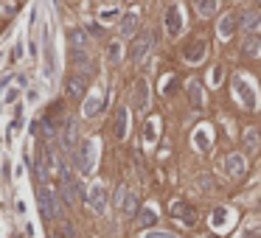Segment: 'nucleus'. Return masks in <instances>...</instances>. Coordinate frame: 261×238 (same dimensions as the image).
I'll return each instance as SVG.
<instances>
[{
    "mask_svg": "<svg viewBox=\"0 0 261 238\" xmlns=\"http://www.w3.org/2000/svg\"><path fill=\"white\" fill-rule=\"evenodd\" d=\"M87 204H90L98 216L107 210V191H104V185H101V182H96V185L87 191Z\"/></svg>",
    "mask_w": 261,
    "mask_h": 238,
    "instance_id": "obj_5",
    "label": "nucleus"
},
{
    "mask_svg": "<svg viewBox=\"0 0 261 238\" xmlns=\"http://www.w3.org/2000/svg\"><path fill=\"white\" fill-rule=\"evenodd\" d=\"M146 238H177V236H174V233H160V230H157V233H149Z\"/></svg>",
    "mask_w": 261,
    "mask_h": 238,
    "instance_id": "obj_30",
    "label": "nucleus"
},
{
    "mask_svg": "<svg viewBox=\"0 0 261 238\" xmlns=\"http://www.w3.org/2000/svg\"><path fill=\"white\" fill-rule=\"evenodd\" d=\"M40 126H43V135H45V137H53V126H51V120H43Z\"/></svg>",
    "mask_w": 261,
    "mask_h": 238,
    "instance_id": "obj_29",
    "label": "nucleus"
},
{
    "mask_svg": "<svg viewBox=\"0 0 261 238\" xmlns=\"http://www.w3.org/2000/svg\"><path fill=\"white\" fill-rule=\"evenodd\" d=\"M135 28H138V14H135V11L124 14V20H121V34H124V37H132V34H135Z\"/></svg>",
    "mask_w": 261,
    "mask_h": 238,
    "instance_id": "obj_15",
    "label": "nucleus"
},
{
    "mask_svg": "<svg viewBox=\"0 0 261 238\" xmlns=\"http://www.w3.org/2000/svg\"><path fill=\"white\" fill-rule=\"evenodd\" d=\"M62 149L65 152H76V146H79V126H76V120H65L62 123Z\"/></svg>",
    "mask_w": 261,
    "mask_h": 238,
    "instance_id": "obj_4",
    "label": "nucleus"
},
{
    "mask_svg": "<svg viewBox=\"0 0 261 238\" xmlns=\"http://www.w3.org/2000/svg\"><path fill=\"white\" fill-rule=\"evenodd\" d=\"M244 168H247V165H244L242 154H227V157H225V171L230 174V177H242Z\"/></svg>",
    "mask_w": 261,
    "mask_h": 238,
    "instance_id": "obj_8",
    "label": "nucleus"
},
{
    "mask_svg": "<svg viewBox=\"0 0 261 238\" xmlns=\"http://www.w3.org/2000/svg\"><path fill=\"white\" fill-rule=\"evenodd\" d=\"M259 48H261V40H259V37H247V40H244V53H247V56H256V53H259Z\"/></svg>",
    "mask_w": 261,
    "mask_h": 238,
    "instance_id": "obj_23",
    "label": "nucleus"
},
{
    "mask_svg": "<svg viewBox=\"0 0 261 238\" xmlns=\"http://www.w3.org/2000/svg\"><path fill=\"white\" fill-rule=\"evenodd\" d=\"M85 90H87L85 76H73V79H68V84H65L68 98H82V95H85Z\"/></svg>",
    "mask_w": 261,
    "mask_h": 238,
    "instance_id": "obj_9",
    "label": "nucleus"
},
{
    "mask_svg": "<svg viewBox=\"0 0 261 238\" xmlns=\"http://www.w3.org/2000/svg\"><path fill=\"white\" fill-rule=\"evenodd\" d=\"M127 120H130V112L124 110H118V115H115V137H118V140H124V137H127Z\"/></svg>",
    "mask_w": 261,
    "mask_h": 238,
    "instance_id": "obj_12",
    "label": "nucleus"
},
{
    "mask_svg": "<svg viewBox=\"0 0 261 238\" xmlns=\"http://www.w3.org/2000/svg\"><path fill=\"white\" fill-rule=\"evenodd\" d=\"M174 213H177V219H183V224H188V227L197 221V219H194V207H191V204H185V202L174 204Z\"/></svg>",
    "mask_w": 261,
    "mask_h": 238,
    "instance_id": "obj_11",
    "label": "nucleus"
},
{
    "mask_svg": "<svg viewBox=\"0 0 261 238\" xmlns=\"http://www.w3.org/2000/svg\"><path fill=\"white\" fill-rule=\"evenodd\" d=\"M56 171H59V177H62V199H65L68 204H73V202H76V196L85 194V191L79 188V182L73 179V174H70L68 165H62V162H59V168H56Z\"/></svg>",
    "mask_w": 261,
    "mask_h": 238,
    "instance_id": "obj_2",
    "label": "nucleus"
},
{
    "mask_svg": "<svg viewBox=\"0 0 261 238\" xmlns=\"http://www.w3.org/2000/svg\"><path fill=\"white\" fill-rule=\"evenodd\" d=\"M73 65L82 70V76L93 73V65H90V59H87V53H85V51H73Z\"/></svg>",
    "mask_w": 261,
    "mask_h": 238,
    "instance_id": "obj_17",
    "label": "nucleus"
},
{
    "mask_svg": "<svg viewBox=\"0 0 261 238\" xmlns=\"http://www.w3.org/2000/svg\"><path fill=\"white\" fill-rule=\"evenodd\" d=\"M225 216H227V210H222V207H217V210H214V227H219V224L225 221Z\"/></svg>",
    "mask_w": 261,
    "mask_h": 238,
    "instance_id": "obj_28",
    "label": "nucleus"
},
{
    "mask_svg": "<svg viewBox=\"0 0 261 238\" xmlns=\"http://www.w3.org/2000/svg\"><path fill=\"white\" fill-rule=\"evenodd\" d=\"M37 202H40V210H43L45 219H56L59 216V207L53 204V194L48 188H43V182H40V191H37Z\"/></svg>",
    "mask_w": 261,
    "mask_h": 238,
    "instance_id": "obj_3",
    "label": "nucleus"
},
{
    "mask_svg": "<svg viewBox=\"0 0 261 238\" xmlns=\"http://www.w3.org/2000/svg\"><path fill=\"white\" fill-rule=\"evenodd\" d=\"M98 112V98H87L85 101V115L90 118V115H96Z\"/></svg>",
    "mask_w": 261,
    "mask_h": 238,
    "instance_id": "obj_27",
    "label": "nucleus"
},
{
    "mask_svg": "<svg viewBox=\"0 0 261 238\" xmlns=\"http://www.w3.org/2000/svg\"><path fill=\"white\" fill-rule=\"evenodd\" d=\"M115 17H118V11H101V20H104V23H110V20H115Z\"/></svg>",
    "mask_w": 261,
    "mask_h": 238,
    "instance_id": "obj_31",
    "label": "nucleus"
},
{
    "mask_svg": "<svg viewBox=\"0 0 261 238\" xmlns=\"http://www.w3.org/2000/svg\"><path fill=\"white\" fill-rule=\"evenodd\" d=\"M188 95H191L194 107H202L205 104V93H202V87H200V79H191L188 81Z\"/></svg>",
    "mask_w": 261,
    "mask_h": 238,
    "instance_id": "obj_10",
    "label": "nucleus"
},
{
    "mask_svg": "<svg viewBox=\"0 0 261 238\" xmlns=\"http://www.w3.org/2000/svg\"><path fill=\"white\" fill-rule=\"evenodd\" d=\"M70 45H73V51H85V48H87L85 31H70Z\"/></svg>",
    "mask_w": 261,
    "mask_h": 238,
    "instance_id": "obj_22",
    "label": "nucleus"
},
{
    "mask_svg": "<svg viewBox=\"0 0 261 238\" xmlns=\"http://www.w3.org/2000/svg\"><path fill=\"white\" fill-rule=\"evenodd\" d=\"M166 28H169L172 37H177L183 31V11H180V6H169V11H166Z\"/></svg>",
    "mask_w": 261,
    "mask_h": 238,
    "instance_id": "obj_7",
    "label": "nucleus"
},
{
    "mask_svg": "<svg viewBox=\"0 0 261 238\" xmlns=\"http://www.w3.org/2000/svg\"><path fill=\"white\" fill-rule=\"evenodd\" d=\"M239 26H242L244 31H247V28H250V31H253V28H259L261 26V14H259V11H244L242 20H239Z\"/></svg>",
    "mask_w": 261,
    "mask_h": 238,
    "instance_id": "obj_16",
    "label": "nucleus"
},
{
    "mask_svg": "<svg viewBox=\"0 0 261 238\" xmlns=\"http://www.w3.org/2000/svg\"><path fill=\"white\" fill-rule=\"evenodd\" d=\"M194 6H197V11H200L202 17H208V14L217 11V0H194Z\"/></svg>",
    "mask_w": 261,
    "mask_h": 238,
    "instance_id": "obj_20",
    "label": "nucleus"
},
{
    "mask_svg": "<svg viewBox=\"0 0 261 238\" xmlns=\"http://www.w3.org/2000/svg\"><path fill=\"white\" fill-rule=\"evenodd\" d=\"M236 93H239V98H242V101L247 104V107H250V110L256 107V95H253V90H250V87H244V81H242V79H236Z\"/></svg>",
    "mask_w": 261,
    "mask_h": 238,
    "instance_id": "obj_13",
    "label": "nucleus"
},
{
    "mask_svg": "<svg viewBox=\"0 0 261 238\" xmlns=\"http://www.w3.org/2000/svg\"><path fill=\"white\" fill-rule=\"evenodd\" d=\"M135 207H138V196H135V194H127V204H124V213H127V216H132V213H135Z\"/></svg>",
    "mask_w": 261,
    "mask_h": 238,
    "instance_id": "obj_26",
    "label": "nucleus"
},
{
    "mask_svg": "<svg viewBox=\"0 0 261 238\" xmlns=\"http://www.w3.org/2000/svg\"><path fill=\"white\" fill-rule=\"evenodd\" d=\"M233 28H236V23H233L230 14H225V17L219 20V37H222V40H227V37L233 34Z\"/></svg>",
    "mask_w": 261,
    "mask_h": 238,
    "instance_id": "obj_19",
    "label": "nucleus"
},
{
    "mask_svg": "<svg viewBox=\"0 0 261 238\" xmlns=\"http://www.w3.org/2000/svg\"><path fill=\"white\" fill-rule=\"evenodd\" d=\"M155 221H157V213L152 210V207H143V210H140L138 227H152V224H155Z\"/></svg>",
    "mask_w": 261,
    "mask_h": 238,
    "instance_id": "obj_21",
    "label": "nucleus"
},
{
    "mask_svg": "<svg viewBox=\"0 0 261 238\" xmlns=\"http://www.w3.org/2000/svg\"><path fill=\"white\" fill-rule=\"evenodd\" d=\"M76 165L82 174H93V168H96V140H85L76 149Z\"/></svg>",
    "mask_w": 261,
    "mask_h": 238,
    "instance_id": "obj_1",
    "label": "nucleus"
},
{
    "mask_svg": "<svg viewBox=\"0 0 261 238\" xmlns=\"http://www.w3.org/2000/svg\"><path fill=\"white\" fill-rule=\"evenodd\" d=\"M202 56H205V42H202V40L200 42H194L191 48H185V62H191L194 65V62H200Z\"/></svg>",
    "mask_w": 261,
    "mask_h": 238,
    "instance_id": "obj_18",
    "label": "nucleus"
},
{
    "mask_svg": "<svg viewBox=\"0 0 261 238\" xmlns=\"http://www.w3.org/2000/svg\"><path fill=\"white\" fill-rule=\"evenodd\" d=\"M152 42H155V37L149 34V31H146V34H140V37H135L130 56H132L135 62H143V59H146V53L152 51Z\"/></svg>",
    "mask_w": 261,
    "mask_h": 238,
    "instance_id": "obj_6",
    "label": "nucleus"
},
{
    "mask_svg": "<svg viewBox=\"0 0 261 238\" xmlns=\"http://www.w3.org/2000/svg\"><path fill=\"white\" fill-rule=\"evenodd\" d=\"M244 146H247V149H259V132H256V129H247V132H244Z\"/></svg>",
    "mask_w": 261,
    "mask_h": 238,
    "instance_id": "obj_24",
    "label": "nucleus"
},
{
    "mask_svg": "<svg viewBox=\"0 0 261 238\" xmlns=\"http://www.w3.org/2000/svg\"><path fill=\"white\" fill-rule=\"evenodd\" d=\"M135 90H138V110L146 112L149 110V87H146V81H143V79H138Z\"/></svg>",
    "mask_w": 261,
    "mask_h": 238,
    "instance_id": "obj_14",
    "label": "nucleus"
},
{
    "mask_svg": "<svg viewBox=\"0 0 261 238\" xmlns=\"http://www.w3.org/2000/svg\"><path fill=\"white\" fill-rule=\"evenodd\" d=\"M107 59L110 62H121V45L118 42H113L110 48H107Z\"/></svg>",
    "mask_w": 261,
    "mask_h": 238,
    "instance_id": "obj_25",
    "label": "nucleus"
}]
</instances>
